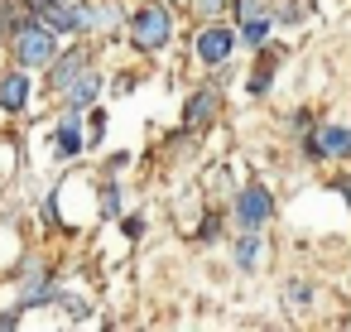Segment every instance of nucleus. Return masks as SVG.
I'll return each mask as SVG.
<instances>
[{"label":"nucleus","mask_w":351,"mask_h":332,"mask_svg":"<svg viewBox=\"0 0 351 332\" xmlns=\"http://www.w3.org/2000/svg\"><path fill=\"white\" fill-rule=\"evenodd\" d=\"M58 154H68V159H77V154H82V130H77V111H68V121H63V130H58Z\"/></svg>","instance_id":"1a4fd4ad"},{"label":"nucleus","mask_w":351,"mask_h":332,"mask_svg":"<svg viewBox=\"0 0 351 332\" xmlns=\"http://www.w3.org/2000/svg\"><path fill=\"white\" fill-rule=\"evenodd\" d=\"M226 10V0H197V15H207V20H217Z\"/></svg>","instance_id":"2eb2a0df"},{"label":"nucleus","mask_w":351,"mask_h":332,"mask_svg":"<svg viewBox=\"0 0 351 332\" xmlns=\"http://www.w3.org/2000/svg\"><path fill=\"white\" fill-rule=\"evenodd\" d=\"M284 298H289V308H308L313 289H308V284H289V289H284Z\"/></svg>","instance_id":"ddd939ff"},{"label":"nucleus","mask_w":351,"mask_h":332,"mask_svg":"<svg viewBox=\"0 0 351 332\" xmlns=\"http://www.w3.org/2000/svg\"><path fill=\"white\" fill-rule=\"evenodd\" d=\"M97 92H101V78H97V73H82V78H77V87H73V111H82Z\"/></svg>","instance_id":"9b49d317"},{"label":"nucleus","mask_w":351,"mask_h":332,"mask_svg":"<svg viewBox=\"0 0 351 332\" xmlns=\"http://www.w3.org/2000/svg\"><path fill=\"white\" fill-rule=\"evenodd\" d=\"M241 39L260 49V44L269 39V15H255V20H245V25H241Z\"/></svg>","instance_id":"f8f14e48"},{"label":"nucleus","mask_w":351,"mask_h":332,"mask_svg":"<svg viewBox=\"0 0 351 332\" xmlns=\"http://www.w3.org/2000/svg\"><path fill=\"white\" fill-rule=\"evenodd\" d=\"M236 44H241L236 29H226V25H207V29L197 34V58H202L207 68H217V63H226V58L236 54Z\"/></svg>","instance_id":"7ed1b4c3"},{"label":"nucleus","mask_w":351,"mask_h":332,"mask_svg":"<svg viewBox=\"0 0 351 332\" xmlns=\"http://www.w3.org/2000/svg\"><path fill=\"white\" fill-rule=\"evenodd\" d=\"M25 102H29V68H15V73L0 78V106H5V111H20Z\"/></svg>","instance_id":"39448f33"},{"label":"nucleus","mask_w":351,"mask_h":332,"mask_svg":"<svg viewBox=\"0 0 351 332\" xmlns=\"http://www.w3.org/2000/svg\"><path fill=\"white\" fill-rule=\"evenodd\" d=\"M135 44L140 49H164L169 44V34H173V25H169V10L164 5H145L140 15H135Z\"/></svg>","instance_id":"f03ea898"},{"label":"nucleus","mask_w":351,"mask_h":332,"mask_svg":"<svg viewBox=\"0 0 351 332\" xmlns=\"http://www.w3.org/2000/svg\"><path fill=\"white\" fill-rule=\"evenodd\" d=\"M260 260H265V236H260V226H250V236L236 241V265L250 274V270H260Z\"/></svg>","instance_id":"0eeeda50"},{"label":"nucleus","mask_w":351,"mask_h":332,"mask_svg":"<svg viewBox=\"0 0 351 332\" xmlns=\"http://www.w3.org/2000/svg\"><path fill=\"white\" fill-rule=\"evenodd\" d=\"M178 5H183V0H178Z\"/></svg>","instance_id":"dca6fc26"},{"label":"nucleus","mask_w":351,"mask_h":332,"mask_svg":"<svg viewBox=\"0 0 351 332\" xmlns=\"http://www.w3.org/2000/svg\"><path fill=\"white\" fill-rule=\"evenodd\" d=\"M217 116V97L212 92H197L193 102H188V126H202V121H212Z\"/></svg>","instance_id":"9d476101"},{"label":"nucleus","mask_w":351,"mask_h":332,"mask_svg":"<svg viewBox=\"0 0 351 332\" xmlns=\"http://www.w3.org/2000/svg\"><path fill=\"white\" fill-rule=\"evenodd\" d=\"M236 217L245 222V231H250V226H265V222L274 217V193L260 188V183H250V188L236 198Z\"/></svg>","instance_id":"20e7f679"},{"label":"nucleus","mask_w":351,"mask_h":332,"mask_svg":"<svg viewBox=\"0 0 351 332\" xmlns=\"http://www.w3.org/2000/svg\"><path fill=\"white\" fill-rule=\"evenodd\" d=\"M101 212L121 217V193H116V188H106V193H101Z\"/></svg>","instance_id":"4468645a"},{"label":"nucleus","mask_w":351,"mask_h":332,"mask_svg":"<svg viewBox=\"0 0 351 332\" xmlns=\"http://www.w3.org/2000/svg\"><path fill=\"white\" fill-rule=\"evenodd\" d=\"M82 73H87V54H68V58H58V63H53L49 87H58V92H63V87H73Z\"/></svg>","instance_id":"6e6552de"},{"label":"nucleus","mask_w":351,"mask_h":332,"mask_svg":"<svg viewBox=\"0 0 351 332\" xmlns=\"http://www.w3.org/2000/svg\"><path fill=\"white\" fill-rule=\"evenodd\" d=\"M53 54H58V44H53V29L49 25H25L20 34H15V63L20 68H49L53 63Z\"/></svg>","instance_id":"f257e3e1"},{"label":"nucleus","mask_w":351,"mask_h":332,"mask_svg":"<svg viewBox=\"0 0 351 332\" xmlns=\"http://www.w3.org/2000/svg\"><path fill=\"white\" fill-rule=\"evenodd\" d=\"M313 154H351V130L346 126H322L317 140H313Z\"/></svg>","instance_id":"423d86ee"}]
</instances>
